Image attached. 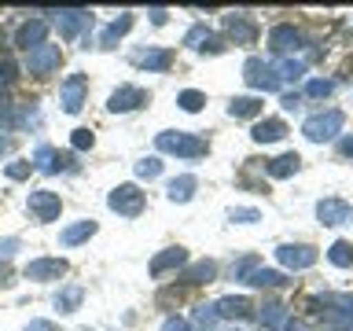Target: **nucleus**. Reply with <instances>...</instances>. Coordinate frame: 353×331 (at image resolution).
I'll use <instances>...</instances> for the list:
<instances>
[{
    "mask_svg": "<svg viewBox=\"0 0 353 331\" xmlns=\"http://www.w3.org/2000/svg\"><path fill=\"white\" fill-rule=\"evenodd\" d=\"M313 313L324 317V324L353 331V294H324L313 298Z\"/></svg>",
    "mask_w": 353,
    "mask_h": 331,
    "instance_id": "obj_1",
    "label": "nucleus"
},
{
    "mask_svg": "<svg viewBox=\"0 0 353 331\" xmlns=\"http://www.w3.org/2000/svg\"><path fill=\"white\" fill-rule=\"evenodd\" d=\"M342 110H320V114H313V118H305V126H302V132H305V140H313V143H324V140H335L339 132H342Z\"/></svg>",
    "mask_w": 353,
    "mask_h": 331,
    "instance_id": "obj_2",
    "label": "nucleus"
},
{
    "mask_svg": "<svg viewBox=\"0 0 353 331\" xmlns=\"http://www.w3.org/2000/svg\"><path fill=\"white\" fill-rule=\"evenodd\" d=\"M159 151L181 154V159H203L206 154V140L192 137V132H159Z\"/></svg>",
    "mask_w": 353,
    "mask_h": 331,
    "instance_id": "obj_3",
    "label": "nucleus"
},
{
    "mask_svg": "<svg viewBox=\"0 0 353 331\" xmlns=\"http://www.w3.org/2000/svg\"><path fill=\"white\" fill-rule=\"evenodd\" d=\"M107 206L114 210V214H121V217H137L143 210V192L137 184H121V188H114V192L107 195Z\"/></svg>",
    "mask_w": 353,
    "mask_h": 331,
    "instance_id": "obj_4",
    "label": "nucleus"
},
{
    "mask_svg": "<svg viewBox=\"0 0 353 331\" xmlns=\"http://www.w3.org/2000/svg\"><path fill=\"white\" fill-rule=\"evenodd\" d=\"M59 59H63L59 44H48V41H44L41 48L26 52V70H30V74H37V77H44V74H52L55 66H59Z\"/></svg>",
    "mask_w": 353,
    "mask_h": 331,
    "instance_id": "obj_5",
    "label": "nucleus"
},
{
    "mask_svg": "<svg viewBox=\"0 0 353 331\" xmlns=\"http://www.w3.org/2000/svg\"><path fill=\"white\" fill-rule=\"evenodd\" d=\"M85 92H88V77L85 74H70L59 88V99H63V110L66 114H77L85 107Z\"/></svg>",
    "mask_w": 353,
    "mask_h": 331,
    "instance_id": "obj_6",
    "label": "nucleus"
},
{
    "mask_svg": "<svg viewBox=\"0 0 353 331\" xmlns=\"http://www.w3.org/2000/svg\"><path fill=\"white\" fill-rule=\"evenodd\" d=\"M243 81H247L250 88H261V92H276V88H280V81L272 77V66L265 59H247V66H243Z\"/></svg>",
    "mask_w": 353,
    "mask_h": 331,
    "instance_id": "obj_7",
    "label": "nucleus"
},
{
    "mask_svg": "<svg viewBox=\"0 0 353 331\" xmlns=\"http://www.w3.org/2000/svg\"><path fill=\"white\" fill-rule=\"evenodd\" d=\"M276 258L287 269H309V265H316V250L305 243H283V247H276Z\"/></svg>",
    "mask_w": 353,
    "mask_h": 331,
    "instance_id": "obj_8",
    "label": "nucleus"
},
{
    "mask_svg": "<svg viewBox=\"0 0 353 331\" xmlns=\"http://www.w3.org/2000/svg\"><path fill=\"white\" fill-rule=\"evenodd\" d=\"M26 210L33 214V221H55V217H59V210H63V203H59V195H55V192H30Z\"/></svg>",
    "mask_w": 353,
    "mask_h": 331,
    "instance_id": "obj_9",
    "label": "nucleus"
},
{
    "mask_svg": "<svg viewBox=\"0 0 353 331\" xmlns=\"http://www.w3.org/2000/svg\"><path fill=\"white\" fill-rule=\"evenodd\" d=\"M33 170H44V173L74 170V154L70 151H52L48 143H44V148H37V154H33Z\"/></svg>",
    "mask_w": 353,
    "mask_h": 331,
    "instance_id": "obj_10",
    "label": "nucleus"
},
{
    "mask_svg": "<svg viewBox=\"0 0 353 331\" xmlns=\"http://www.w3.org/2000/svg\"><path fill=\"white\" fill-rule=\"evenodd\" d=\"M316 217L324 221V225H350L353 221V206L346 203V199H320L316 203Z\"/></svg>",
    "mask_w": 353,
    "mask_h": 331,
    "instance_id": "obj_11",
    "label": "nucleus"
},
{
    "mask_svg": "<svg viewBox=\"0 0 353 331\" xmlns=\"http://www.w3.org/2000/svg\"><path fill=\"white\" fill-rule=\"evenodd\" d=\"M48 15H55L52 22L59 26L63 41H74L77 33H81L88 22H92V15H88V11H81V8H74V11H48Z\"/></svg>",
    "mask_w": 353,
    "mask_h": 331,
    "instance_id": "obj_12",
    "label": "nucleus"
},
{
    "mask_svg": "<svg viewBox=\"0 0 353 331\" xmlns=\"http://www.w3.org/2000/svg\"><path fill=\"white\" fill-rule=\"evenodd\" d=\"M143 103H148V92H143V88H137V85H121V88H114V92H110V99H107V107L114 110V114L137 110V107H143Z\"/></svg>",
    "mask_w": 353,
    "mask_h": 331,
    "instance_id": "obj_13",
    "label": "nucleus"
},
{
    "mask_svg": "<svg viewBox=\"0 0 353 331\" xmlns=\"http://www.w3.org/2000/svg\"><path fill=\"white\" fill-rule=\"evenodd\" d=\"M269 44L276 55H287V52H298L302 48V33H298L291 22H280V26L269 30Z\"/></svg>",
    "mask_w": 353,
    "mask_h": 331,
    "instance_id": "obj_14",
    "label": "nucleus"
},
{
    "mask_svg": "<svg viewBox=\"0 0 353 331\" xmlns=\"http://www.w3.org/2000/svg\"><path fill=\"white\" fill-rule=\"evenodd\" d=\"M44 37H48V22L44 19H30V22H22L19 33H15V44L22 52H33V48H41Z\"/></svg>",
    "mask_w": 353,
    "mask_h": 331,
    "instance_id": "obj_15",
    "label": "nucleus"
},
{
    "mask_svg": "<svg viewBox=\"0 0 353 331\" xmlns=\"http://www.w3.org/2000/svg\"><path fill=\"white\" fill-rule=\"evenodd\" d=\"M225 30H228V37L236 44H254V41H258V26H254V19L243 15V11L225 15Z\"/></svg>",
    "mask_w": 353,
    "mask_h": 331,
    "instance_id": "obj_16",
    "label": "nucleus"
},
{
    "mask_svg": "<svg viewBox=\"0 0 353 331\" xmlns=\"http://www.w3.org/2000/svg\"><path fill=\"white\" fill-rule=\"evenodd\" d=\"M63 272H66L63 258H37L26 265V280H59Z\"/></svg>",
    "mask_w": 353,
    "mask_h": 331,
    "instance_id": "obj_17",
    "label": "nucleus"
},
{
    "mask_svg": "<svg viewBox=\"0 0 353 331\" xmlns=\"http://www.w3.org/2000/svg\"><path fill=\"white\" fill-rule=\"evenodd\" d=\"M250 298H243V294H228V298H221V302L214 305V313L221 320H247L250 317Z\"/></svg>",
    "mask_w": 353,
    "mask_h": 331,
    "instance_id": "obj_18",
    "label": "nucleus"
},
{
    "mask_svg": "<svg viewBox=\"0 0 353 331\" xmlns=\"http://www.w3.org/2000/svg\"><path fill=\"white\" fill-rule=\"evenodd\" d=\"M243 283H250V287H287L291 280H287L283 272H276V269H265V265L258 261L247 276H243Z\"/></svg>",
    "mask_w": 353,
    "mask_h": 331,
    "instance_id": "obj_19",
    "label": "nucleus"
},
{
    "mask_svg": "<svg viewBox=\"0 0 353 331\" xmlns=\"http://www.w3.org/2000/svg\"><path fill=\"white\" fill-rule=\"evenodd\" d=\"M132 63L143 66V70H170L173 52H165V48H143V52L132 55Z\"/></svg>",
    "mask_w": 353,
    "mask_h": 331,
    "instance_id": "obj_20",
    "label": "nucleus"
},
{
    "mask_svg": "<svg viewBox=\"0 0 353 331\" xmlns=\"http://www.w3.org/2000/svg\"><path fill=\"white\" fill-rule=\"evenodd\" d=\"M254 143H276V140H283L287 137V126H283V118H265L254 126Z\"/></svg>",
    "mask_w": 353,
    "mask_h": 331,
    "instance_id": "obj_21",
    "label": "nucleus"
},
{
    "mask_svg": "<svg viewBox=\"0 0 353 331\" xmlns=\"http://www.w3.org/2000/svg\"><path fill=\"white\" fill-rule=\"evenodd\" d=\"M184 44H188V48H199V52H221V41H217L214 33H210V30L203 26V22H199V26H192V30H188Z\"/></svg>",
    "mask_w": 353,
    "mask_h": 331,
    "instance_id": "obj_22",
    "label": "nucleus"
},
{
    "mask_svg": "<svg viewBox=\"0 0 353 331\" xmlns=\"http://www.w3.org/2000/svg\"><path fill=\"white\" fill-rule=\"evenodd\" d=\"M188 261V254L181 247H170V250H162L159 258L151 261V276H162L165 269H181V265Z\"/></svg>",
    "mask_w": 353,
    "mask_h": 331,
    "instance_id": "obj_23",
    "label": "nucleus"
},
{
    "mask_svg": "<svg viewBox=\"0 0 353 331\" xmlns=\"http://www.w3.org/2000/svg\"><path fill=\"white\" fill-rule=\"evenodd\" d=\"M272 66V77L280 85H287V81H298V77L305 74V63L302 59H280V63H269Z\"/></svg>",
    "mask_w": 353,
    "mask_h": 331,
    "instance_id": "obj_24",
    "label": "nucleus"
},
{
    "mask_svg": "<svg viewBox=\"0 0 353 331\" xmlns=\"http://www.w3.org/2000/svg\"><path fill=\"white\" fill-rule=\"evenodd\" d=\"M298 166H302V159L291 151V154H280V159H272L265 170H269V177H276V181H283V177H294L298 173Z\"/></svg>",
    "mask_w": 353,
    "mask_h": 331,
    "instance_id": "obj_25",
    "label": "nucleus"
},
{
    "mask_svg": "<svg viewBox=\"0 0 353 331\" xmlns=\"http://www.w3.org/2000/svg\"><path fill=\"white\" fill-rule=\"evenodd\" d=\"M261 99L258 96H239V99H232V103H228V114L232 118H258L261 114Z\"/></svg>",
    "mask_w": 353,
    "mask_h": 331,
    "instance_id": "obj_26",
    "label": "nucleus"
},
{
    "mask_svg": "<svg viewBox=\"0 0 353 331\" xmlns=\"http://www.w3.org/2000/svg\"><path fill=\"white\" fill-rule=\"evenodd\" d=\"M195 184H199L195 177H192V173H184V177H173L165 192H170V199H173V203H188V199L195 195Z\"/></svg>",
    "mask_w": 353,
    "mask_h": 331,
    "instance_id": "obj_27",
    "label": "nucleus"
},
{
    "mask_svg": "<svg viewBox=\"0 0 353 331\" xmlns=\"http://www.w3.org/2000/svg\"><path fill=\"white\" fill-rule=\"evenodd\" d=\"M88 236H96V221H77V225H70V228H63V247H74V243H81V239H88Z\"/></svg>",
    "mask_w": 353,
    "mask_h": 331,
    "instance_id": "obj_28",
    "label": "nucleus"
},
{
    "mask_svg": "<svg viewBox=\"0 0 353 331\" xmlns=\"http://www.w3.org/2000/svg\"><path fill=\"white\" fill-rule=\"evenodd\" d=\"M77 305H81V287H77V283L63 287V291L55 294V309H59V313H74Z\"/></svg>",
    "mask_w": 353,
    "mask_h": 331,
    "instance_id": "obj_29",
    "label": "nucleus"
},
{
    "mask_svg": "<svg viewBox=\"0 0 353 331\" xmlns=\"http://www.w3.org/2000/svg\"><path fill=\"white\" fill-rule=\"evenodd\" d=\"M217 276V265L214 261H195L192 269L184 272V283H210Z\"/></svg>",
    "mask_w": 353,
    "mask_h": 331,
    "instance_id": "obj_30",
    "label": "nucleus"
},
{
    "mask_svg": "<svg viewBox=\"0 0 353 331\" xmlns=\"http://www.w3.org/2000/svg\"><path fill=\"white\" fill-rule=\"evenodd\" d=\"M287 320H291V317H287V309H283V305H276V302L261 309V324L269 328V331H283Z\"/></svg>",
    "mask_w": 353,
    "mask_h": 331,
    "instance_id": "obj_31",
    "label": "nucleus"
},
{
    "mask_svg": "<svg viewBox=\"0 0 353 331\" xmlns=\"http://www.w3.org/2000/svg\"><path fill=\"white\" fill-rule=\"evenodd\" d=\"M192 324L199 331H221V317L214 313V305H199L195 317H192Z\"/></svg>",
    "mask_w": 353,
    "mask_h": 331,
    "instance_id": "obj_32",
    "label": "nucleus"
},
{
    "mask_svg": "<svg viewBox=\"0 0 353 331\" xmlns=\"http://www.w3.org/2000/svg\"><path fill=\"white\" fill-rule=\"evenodd\" d=\"M129 26H132V15H121L118 22H110V26L99 33V44H103V48H110V44L121 37V33H129Z\"/></svg>",
    "mask_w": 353,
    "mask_h": 331,
    "instance_id": "obj_33",
    "label": "nucleus"
},
{
    "mask_svg": "<svg viewBox=\"0 0 353 331\" xmlns=\"http://www.w3.org/2000/svg\"><path fill=\"white\" fill-rule=\"evenodd\" d=\"M327 258H331V265H339V269H350V265H353V247L346 239H339V243H331Z\"/></svg>",
    "mask_w": 353,
    "mask_h": 331,
    "instance_id": "obj_34",
    "label": "nucleus"
},
{
    "mask_svg": "<svg viewBox=\"0 0 353 331\" xmlns=\"http://www.w3.org/2000/svg\"><path fill=\"white\" fill-rule=\"evenodd\" d=\"M176 103H181L184 110H192V114H195V110H203L206 96H203V92H195V88H184V92L176 96Z\"/></svg>",
    "mask_w": 353,
    "mask_h": 331,
    "instance_id": "obj_35",
    "label": "nucleus"
},
{
    "mask_svg": "<svg viewBox=\"0 0 353 331\" xmlns=\"http://www.w3.org/2000/svg\"><path fill=\"white\" fill-rule=\"evenodd\" d=\"M331 88H335L331 81H324V77H313V81L305 85V96H309V99H324V96H331Z\"/></svg>",
    "mask_w": 353,
    "mask_h": 331,
    "instance_id": "obj_36",
    "label": "nucleus"
},
{
    "mask_svg": "<svg viewBox=\"0 0 353 331\" xmlns=\"http://www.w3.org/2000/svg\"><path fill=\"white\" fill-rule=\"evenodd\" d=\"M159 173H162V159H143V162H137V177H143V181H154Z\"/></svg>",
    "mask_w": 353,
    "mask_h": 331,
    "instance_id": "obj_37",
    "label": "nucleus"
},
{
    "mask_svg": "<svg viewBox=\"0 0 353 331\" xmlns=\"http://www.w3.org/2000/svg\"><path fill=\"white\" fill-rule=\"evenodd\" d=\"M228 217H232V221H239V225H254V221H258L261 214H258V210H254V206H236V210H232Z\"/></svg>",
    "mask_w": 353,
    "mask_h": 331,
    "instance_id": "obj_38",
    "label": "nucleus"
},
{
    "mask_svg": "<svg viewBox=\"0 0 353 331\" xmlns=\"http://www.w3.org/2000/svg\"><path fill=\"white\" fill-rule=\"evenodd\" d=\"M30 173H33V162H26V159H19V162L8 166V177H11V181H22V177H30Z\"/></svg>",
    "mask_w": 353,
    "mask_h": 331,
    "instance_id": "obj_39",
    "label": "nucleus"
},
{
    "mask_svg": "<svg viewBox=\"0 0 353 331\" xmlns=\"http://www.w3.org/2000/svg\"><path fill=\"white\" fill-rule=\"evenodd\" d=\"M15 59H8V55H0V85H8V81H15Z\"/></svg>",
    "mask_w": 353,
    "mask_h": 331,
    "instance_id": "obj_40",
    "label": "nucleus"
},
{
    "mask_svg": "<svg viewBox=\"0 0 353 331\" xmlns=\"http://www.w3.org/2000/svg\"><path fill=\"white\" fill-rule=\"evenodd\" d=\"M74 148H77V151L92 148V132H88V129H74Z\"/></svg>",
    "mask_w": 353,
    "mask_h": 331,
    "instance_id": "obj_41",
    "label": "nucleus"
},
{
    "mask_svg": "<svg viewBox=\"0 0 353 331\" xmlns=\"http://www.w3.org/2000/svg\"><path fill=\"white\" fill-rule=\"evenodd\" d=\"M162 331H192V324H188L184 317H170V320L162 324Z\"/></svg>",
    "mask_w": 353,
    "mask_h": 331,
    "instance_id": "obj_42",
    "label": "nucleus"
},
{
    "mask_svg": "<svg viewBox=\"0 0 353 331\" xmlns=\"http://www.w3.org/2000/svg\"><path fill=\"white\" fill-rule=\"evenodd\" d=\"M339 154H342V159H353V137H342L339 140Z\"/></svg>",
    "mask_w": 353,
    "mask_h": 331,
    "instance_id": "obj_43",
    "label": "nucleus"
},
{
    "mask_svg": "<svg viewBox=\"0 0 353 331\" xmlns=\"http://www.w3.org/2000/svg\"><path fill=\"white\" fill-rule=\"evenodd\" d=\"M26 331H55V328H52V320H30Z\"/></svg>",
    "mask_w": 353,
    "mask_h": 331,
    "instance_id": "obj_44",
    "label": "nucleus"
},
{
    "mask_svg": "<svg viewBox=\"0 0 353 331\" xmlns=\"http://www.w3.org/2000/svg\"><path fill=\"white\" fill-rule=\"evenodd\" d=\"M15 247H19V239H4V243H0V258H11Z\"/></svg>",
    "mask_w": 353,
    "mask_h": 331,
    "instance_id": "obj_45",
    "label": "nucleus"
},
{
    "mask_svg": "<svg viewBox=\"0 0 353 331\" xmlns=\"http://www.w3.org/2000/svg\"><path fill=\"white\" fill-rule=\"evenodd\" d=\"M298 99H302L298 92H283V99H280V103H283V110H294V107H298Z\"/></svg>",
    "mask_w": 353,
    "mask_h": 331,
    "instance_id": "obj_46",
    "label": "nucleus"
},
{
    "mask_svg": "<svg viewBox=\"0 0 353 331\" xmlns=\"http://www.w3.org/2000/svg\"><path fill=\"white\" fill-rule=\"evenodd\" d=\"M0 283H11V265L0 261Z\"/></svg>",
    "mask_w": 353,
    "mask_h": 331,
    "instance_id": "obj_47",
    "label": "nucleus"
},
{
    "mask_svg": "<svg viewBox=\"0 0 353 331\" xmlns=\"http://www.w3.org/2000/svg\"><path fill=\"white\" fill-rule=\"evenodd\" d=\"M11 114V103H8V96H0V121H4Z\"/></svg>",
    "mask_w": 353,
    "mask_h": 331,
    "instance_id": "obj_48",
    "label": "nucleus"
},
{
    "mask_svg": "<svg viewBox=\"0 0 353 331\" xmlns=\"http://www.w3.org/2000/svg\"><path fill=\"white\" fill-rule=\"evenodd\" d=\"M151 22H154V26H162V22H165V11L154 8V11H151Z\"/></svg>",
    "mask_w": 353,
    "mask_h": 331,
    "instance_id": "obj_49",
    "label": "nucleus"
},
{
    "mask_svg": "<svg viewBox=\"0 0 353 331\" xmlns=\"http://www.w3.org/2000/svg\"><path fill=\"white\" fill-rule=\"evenodd\" d=\"M283 331H302V324H298V320H287V324H283Z\"/></svg>",
    "mask_w": 353,
    "mask_h": 331,
    "instance_id": "obj_50",
    "label": "nucleus"
},
{
    "mask_svg": "<svg viewBox=\"0 0 353 331\" xmlns=\"http://www.w3.org/2000/svg\"><path fill=\"white\" fill-rule=\"evenodd\" d=\"M8 148H11V140H8V137H0V151H8Z\"/></svg>",
    "mask_w": 353,
    "mask_h": 331,
    "instance_id": "obj_51",
    "label": "nucleus"
}]
</instances>
